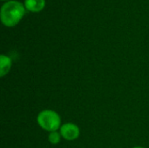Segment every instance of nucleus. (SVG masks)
<instances>
[{"label": "nucleus", "instance_id": "5", "mask_svg": "<svg viewBox=\"0 0 149 148\" xmlns=\"http://www.w3.org/2000/svg\"><path fill=\"white\" fill-rule=\"evenodd\" d=\"M12 65V60L10 57L2 54L0 56V76L3 77L4 75H6Z\"/></svg>", "mask_w": 149, "mask_h": 148}, {"label": "nucleus", "instance_id": "8", "mask_svg": "<svg viewBox=\"0 0 149 148\" xmlns=\"http://www.w3.org/2000/svg\"><path fill=\"white\" fill-rule=\"evenodd\" d=\"M2 1H9V0H2Z\"/></svg>", "mask_w": 149, "mask_h": 148}, {"label": "nucleus", "instance_id": "1", "mask_svg": "<svg viewBox=\"0 0 149 148\" xmlns=\"http://www.w3.org/2000/svg\"><path fill=\"white\" fill-rule=\"evenodd\" d=\"M24 4L17 0H9L3 3L0 10L2 23L7 27H13L19 23L25 13Z\"/></svg>", "mask_w": 149, "mask_h": 148}, {"label": "nucleus", "instance_id": "4", "mask_svg": "<svg viewBox=\"0 0 149 148\" xmlns=\"http://www.w3.org/2000/svg\"><path fill=\"white\" fill-rule=\"evenodd\" d=\"M24 7L31 12H39L45 6V0H24Z\"/></svg>", "mask_w": 149, "mask_h": 148}, {"label": "nucleus", "instance_id": "6", "mask_svg": "<svg viewBox=\"0 0 149 148\" xmlns=\"http://www.w3.org/2000/svg\"><path fill=\"white\" fill-rule=\"evenodd\" d=\"M61 134L60 133H58L57 131L55 132H51L49 133V136H48V140L50 143L53 144V145H56V144H58L61 140Z\"/></svg>", "mask_w": 149, "mask_h": 148}, {"label": "nucleus", "instance_id": "3", "mask_svg": "<svg viewBox=\"0 0 149 148\" xmlns=\"http://www.w3.org/2000/svg\"><path fill=\"white\" fill-rule=\"evenodd\" d=\"M59 133L63 139H65V140L72 141L79 138L80 134V130L79 126L73 123H65L61 126Z\"/></svg>", "mask_w": 149, "mask_h": 148}, {"label": "nucleus", "instance_id": "7", "mask_svg": "<svg viewBox=\"0 0 149 148\" xmlns=\"http://www.w3.org/2000/svg\"><path fill=\"white\" fill-rule=\"evenodd\" d=\"M134 148H144V147H134Z\"/></svg>", "mask_w": 149, "mask_h": 148}, {"label": "nucleus", "instance_id": "2", "mask_svg": "<svg viewBox=\"0 0 149 148\" xmlns=\"http://www.w3.org/2000/svg\"><path fill=\"white\" fill-rule=\"evenodd\" d=\"M38 124L47 132H55L61 127V119L58 113L52 110H44L37 117Z\"/></svg>", "mask_w": 149, "mask_h": 148}]
</instances>
